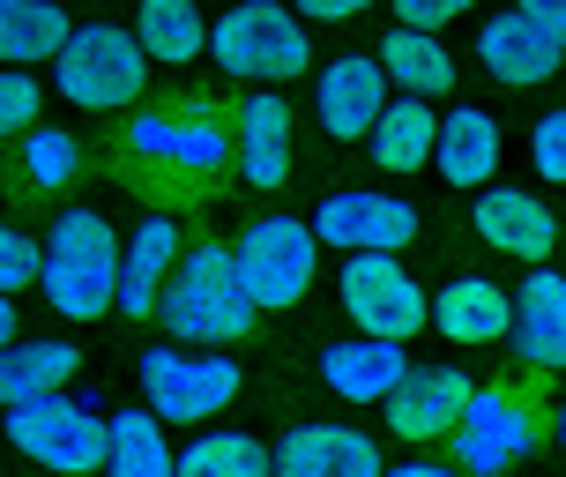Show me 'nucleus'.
Instances as JSON below:
<instances>
[{"mask_svg":"<svg viewBox=\"0 0 566 477\" xmlns=\"http://www.w3.org/2000/svg\"><path fill=\"white\" fill-rule=\"evenodd\" d=\"M224 157H231L224 105H217V97H195V90L135 113L113 135V172L142 201H157V217L195 209V201L209 195V179L224 172Z\"/></svg>","mask_w":566,"mask_h":477,"instance_id":"nucleus-1","label":"nucleus"},{"mask_svg":"<svg viewBox=\"0 0 566 477\" xmlns=\"http://www.w3.org/2000/svg\"><path fill=\"white\" fill-rule=\"evenodd\" d=\"M157 313H165V329L179 343H217V351L254 329V307H247V291H239V269H231L224 239H201V247H187L171 261Z\"/></svg>","mask_w":566,"mask_h":477,"instance_id":"nucleus-2","label":"nucleus"},{"mask_svg":"<svg viewBox=\"0 0 566 477\" xmlns=\"http://www.w3.org/2000/svg\"><path fill=\"white\" fill-rule=\"evenodd\" d=\"M45 307L67 313V321H97L119 291V239L97 209H60L53 231H45Z\"/></svg>","mask_w":566,"mask_h":477,"instance_id":"nucleus-3","label":"nucleus"},{"mask_svg":"<svg viewBox=\"0 0 566 477\" xmlns=\"http://www.w3.org/2000/svg\"><path fill=\"white\" fill-rule=\"evenodd\" d=\"M53 83L83 113H135L142 90H149V60H142L135 30L83 23V30H67V45L53 53Z\"/></svg>","mask_w":566,"mask_h":477,"instance_id":"nucleus-4","label":"nucleus"},{"mask_svg":"<svg viewBox=\"0 0 566 477\" xmlns=\"http://www.w3.org/2000/svg\"><path fill=\"white\" fill-rule=\"evenodd\" d=\"M209 53L239 83H291L313 68V38L283 0H239L224 23H209Z\"/></svg>","mask_w":566,"mask_h":477,"instance_id":"nucleus-5","label":"nucleus"},{"mask_svg":"<svg viewBox=\"0 0 566 477\" xmlns=\"http://www.w3.org/2000/svg\"><path fill=\"white\" fill-rule=\"evenodd\" d=\"M537 395L514 388V381H500V388H470V403H462V418H454V463H462V477H500L507 463H522V455L537 448Z\"/></svg>","mask_w":566,"mask_h":477,"instance_id":"nucleus-6","label":"nucleus"},{"mask_svg":"<svg viewBox=\"0 0 566 477\" xmlns=\"http://www.w3.org/2000/svg\"><path fill=\"white\" fill-rule=\"evenodd\" d=\"M313 261H321V239H313V225H298V217H254L247 225V239L231 247V269H239V291H247V307H298L313 283Z\"/></svg>","mask_w":566,"mask_h":477,"instance_id":"nucleus-7","label":"nucleus"},{"mask_svg":"<svg viewBox=\"0 0 566 477\" xmlns=\"http://www.w3.org/2000/svg\"><path fill=\"white\" fill-rule=\"evenodd\" d=\"M8 440L15 455L45 463V470H105V418L67 403V395H38V403H8Z\"/></svg>","mask_w":566,"mask_h":477,"instance_id":"nucleus-8","label":"nucleus"},{"mask_svg":"<svg viewBox=\"0 0 566 477\" xmlns=\"http://www.w3.org/2000/svg\"><path fill=\"white\" fill-rule=\"evenodd\" d=\"M343 307L358 321V336L410 343L424 329V291L396 253H350L343 261Z\"/></svg>","mask_w":566,"mask_h":477,"instance_id":"nucleus-9","label":"nucleus"},{"mask_svg":"<svg viewBox=\"0 0 566 477\" xmlns=\"http://www.w3.org/2000/svg\"><path fill=\"white\" fill-rule=\"evenodd\" d=\"M142 388H149V418L195 425V418H217L239 395V365L201 359V351H149L142 359Z\"/></svg>","mask_w":566,"mask_h":477,"instance_id":"nucleus-10","label":"nucleus"},{"mask_svg":"<svg viewBox=\"0 0 566 477\" xmlns=\"http://www.w3.org/2000/svg\"><path fill=\"white\" fill-rule=\"evenodd\" d=\"M313 239L336 253H396L418 239V209L396 195H366V187H350V195H328L313 209Z\"/></svg>","mask_w":566,"mask_h":477,"instance_id":"nucleus-11","label":"nucleus"},{"mask_svg":"<svg viewBox=\"0 0 566 477\" xmlns=\"http://www.w3.org/2000/svg\"><path fill=\"white\" fill-rule=\"evenodd\" d=\"M462 403H470L462 365H410L396 388H388V433L396 440H448Z\"/></svg>","mask_w":566,"mask_h":477,"instance_id":"nucleus-12","label":"nucleus"},{"mask_svg":"<svg viewBox=\"0 0 566 477\" xmlns=\"http://www.w3.org/2000/svg\"><path fill=\"white\" fill-rule=\"evenodd\" d=\"M380 105H388V75H380V60H373V53L328 60V68H321V83H313V120H321L336 142L373 135Z\"/></svg>","mask_w":566,"mask_h":477,"instance_id":"nucleus-13","label":"nucleus"},{"mask_svg":"<svg viewBox=\"0 0 566 477\" xmlns=\"http://www.w3.org/2000/svg\"><path fill=\"white\" fill-rule=\"evenodd\" d=\"M380 448L358 425H298L269 455V477H380Z\"/></svg>","mask_w":566,"mask_h":477,"instance_id":"nucleus-14","label":"nucleus"},{"mask_svg":"<svg viewBox=\"0 0 566 477\" xmlns=\"http://www.w3.org/2000/svg\"><path fill=\"white\" fill-rule=\"evenodd\" d=\"M239 127H231V157H239V179L247 187H283L291 179V105L276 90H254L239 97Z\"/></svg>","mask_w":566,"mask_h":477,"instance_id":"nucleus-15","label":"nucleus"},{"mask_svg":"<svg viewBox=\"0 0 566 477\" xmlns=\"http://www.w3.org/2000/svg\"><path fill=\"white\" fill-rule=\"evenodd\" d=\"M470 225H478V239L492 253H514V261H544V253L559 247V217L537 195H522V187H484Z\"/></svg>","mask_w":566,"mask_h":477,"instance_id":"nucleus-16","label":"nucleus"},{"mask_svg":"<svg viewBox=\"0 0 566 477\" xmlns=\"http://www.w3.org/2000/svg\"><path fill=\"white\" fill-rule=\"evenodd\" d=\"M514 359H530V373H566V277L537 269L514 291Z\"/></svg>","mask_w":566,"mask_h":477,"instance_id":"nucleus-17","label":"nucleus"},{"mask_svg":"<svg viewBox=\"0 0 566 477\" xmlns=\"http://www.w3.org/2000/svg\"><path fill=\"white\" fill-rule=\"evenodd\" d=\"M424 321H440L448 343H500L514 329V291H500L492 277H454L424 299Z\"/></svg>","mask_w":566,"mask_h":477,"instance_id":"nucleus-18","label":"nucleus"},{"mask_svg":"<svg viewBox=\"0 0 566 477\" xmlns=\"http://www.w3.org/2000/svg\"><path fill=\"white\" fill-rule=\"evenodd\" d=\"M478 60H484V68H492L507 90H537V83H552V75L566 68L559 45H552V38H544L530 15H514V8H507V15H492V23L478 30Z\"/></svg>","mask_w":566,"mask_h":477,"instance_id":"nucleus-19","label":"nucleus"},{"mask_svg":"<svg viewBox=\"0 0 566 477\" xmlns=\"http://www.w3.org/2000/svg\"><path fill=\"white\" fill-rule=\"evenodd\" d=\"M171 261H179V225L149 209V217H142V231L127 239V253H119V291H113V307L127 313V321H149V313H157Z\"/></svg>","mask_w":566,"mask_h":477,"instance_id":"nucleus-20","label":"nucleus"},{"mask_svg":"<svg viewBox=\"0 0 566 477\" xmlns=\"http://www.w3.org/2000/svg\"><path fill=\"white\" fill-rule=\"evenodd\" d=\"M432 165L448 187H484L500 172V120L478 113V105H454L440 113V135H432Z\"/></svg>","mask_w":566,"mask_h":477,"instance_id":"nucleus-21","label":"nucleus"},{"mask_svg":"<svg viewBox=\"0 0 566 477\" xmlns=\"http://www.w3.org/2000/svg\"><path fill=\"white\" fill-rule=\"evenodd\" d=\"M402 373V343H380V336H350V343H328V359H321V381L343 395V403H388Z\"/></svg>","mask_w":566,"mask_h":477,"instance_id":"nucleus-22","label":"nucleus"},{"mask_svg":"<svg viewBox=\"0 0 566 477\" xmlns=\"http://www.w3.org/2000/svg\"><path fill=\"white\" fill-rule=\"evenodd\" d=\"M380 75L388 83H402V97H440V90H454V53L432 38V30H388L380 38Z\"/></svg>","mask_w":566,"mask_h":477,"instance_id":"nucleus-23","label":"nucleus"},{"mask_svg":"<svg viewBox=\"0 0 566 477\" xmlns=\"http://www.w3.org/2000/svg\"><path fill=\"white\" fill-rule=\"evenodd\" d=\"M83 373V351L75 343H8L0 351V403H38V395H60Z\"/></svg>","mask_w":566,"mask_h":477,"instance_id":"nucleus-24","label":"nucleus"},{"mask_svg":"<svg viewBox=\"0 0 566 477\" xmlns=\"http://www.w3.org/2000/svg\"><path fill=\"white\" fill-rule=\"evenodd\" d=\"M432 135H440V113H424V97H388L380 120H373V165L380 172H418L432 165Z\"/></svg>","mask_w":566,"mask_h":477,"instance_id":"nucleus-25","label":"nucleus"},{"mask_svg":"<svg viewBox=\"0 0 566 477\" xmlns=\"http://www.w3.org/2000/svg\"><path fill=\"white\" fill-rule=\"evenodd\" d=\"M67 8L60 0H0V60L8 68H23L30 75V60H53L60 45H67Z\"/></svg>","mask_w":566,"mask_h":477,"instance_id":"nucleus-26","label":"nucleus"},{"mask_svg":"<svg viewBox=\"0 0 566 477\" xmlns=\"http://www.w3.org/2000/svg\"><path fill=\"white\" fill-rule=\"evenodd\" d=\"M135 45L142 60H195L209 53V23L195 0H135Z\"/></svg>","mask_w":566,"mask_h":477,"instance_id":"nucleus-27","label":"nucleus"},{"mask_svg":"<svg viewBox=\"0 0 566 477\" xmlns=\"http://www.w3.org/2000/svg\"><path fill=\"white\" fill-rule=\"evenodd\" d=\"M105 477H171L165 425L149 411H119L105 418Z\"/></svg>","mask_w":566,"mask_h":477,"instance_id":"nucleus-28","label":"nucleus"},{"mask_svg":"<svg viewBox=\"0 0 566 477\" xmlns=\"http://www.w3.org/2000/svg\"><path fill=\"white\" fill-rule=\"evenodd\" d=\"M83 172V149H75V135H60V127H30L23 135V157H15V195H60L67 179Z\"/></svg>","mask_w":566,"mask_h":477,"instance_id":"nucleus-29","label":"nucleus"},{"mask_svg":"<svg viewBox=\"0 0 566 477\" xmlns=\"http://www.w3.org/2000/svg\"><path fill=\"white\" fill-rule=\"evenodd\" d=\"M171 477H269V448L254 433H201L187 455H171Z\"/></svg>","mask_w":566,"mask_h":477,"instance_id":"nucleus-30","label":"nucleus"},{"mask_svg":"<svg viewBox=\"0 0 566 477\" xmlns=\"http://www.w3.org/2000/svg\"><path fill=\"white\" fill-rule=\"evenodd\" d=\"M38 261H45V253L30 247L23 231H15V225H0V299H15L23 283H38Z\"/></svg>","mask_w":566,"mask_h":477,"instance_id":"nucleus-31","label":"nucleus"},{"mask_svg":"<svg viewBox=\"0 0 566 477\" xmlns=\"http://www.w3.org/2000/svg\"><path fill=\"white\" fill-rule=\"evenodd\" d=\"M30 120H38V83H30L23 68H0V142L23 135Z\"/></svg>","mask_w":566,"mask_h":477,"instance_id":"nucleus-32","label":"nucleus"},{"mask_svg":"<svg viewBox=\"0 0 566 477\" xmlns=\"http://www.w3.org/2000/svg\"><path fill=\"white\" fill-rule=\"evenodd\" d=\"M530 157H537L544 179H566V113H544L537 135H530Z\"/></svg>","mask_w":566,"mask_h":477,"instance_id":"nucleus-33","label":"nucleus"},{"mask_svg":"<svg viewBox=\"0 0 566 477\" xmlns=\"http://www.w3.org/2000/svg\"><path fill=\"white\" fill-rule=\"evenodd\" d=\"M478 0H396V23L402 30H440V23H462Z\"/></svg>","mask_w":566,"mask_h":477,"instance_id":"nucleus-34","label":"nucleus"},{"mask_svg":"<svg viewBox=\"0 0 566 477\" xmlns=\"http://www.w3.org/2000/svg\"><path fill=\"white\" fill-rule=\"evenodd\" d=\"M291 15H313V23H358L373 0H283Z\"/></svg>","mask_w":566,"mask_h":477,"instance_id":"nucleus-35","label":"nucleus"},{"mask_svg":"<svg viewBox=\"0 0 566 477\" xmlns=\"http://www.w3.org/2000/svg\"><path fill=\"white\" fill-rule=\"evenodd\" d=\"M514 15H530V23L566 53V0H514Z\"/></svg>","mask_w":566,"mask_h":477,"instance_id":"nucleus-36","label":"nucleus"},{"mask_svg":"<svg viewBox=\"0 0 566 477\" xmlns=\"http://www.w3.org/2000/svg\"><path fill=\"white\" fill-rule=\"evenodd\" d=\"M380 477H462V470H448V463H396V470H380Z\"/></svg>","mask_w":566,"mask_h":477,"instance_id":"nucleus-37","label":"nucleus"},{"mask_svg":"<svg viewBox=\"0 0 566 477\" xmlns=\"http://www.w3.org/2000/svg\"><path fill=\"white\" fill-rule=\"evenodd\" d=\"M15 343V299H0V351Z\"/></svg>","mask_w":566,"mask_h":477,"instance_id":"nucleus-38","label":"nucleus"},{"mask_svg":"<svg viewBox=\"0 0 566 477\" xmlns=\"http://www.w3.org/2000/svg\"><path fill=\"white\" fill-rule=\"evenodd\" d=\"M559 440H566V395H559Z\"/></svg>","mask_w":566,"mask_h":477,"instance_id":"nucleus-39","label":"nucleus"}]
</instances>
